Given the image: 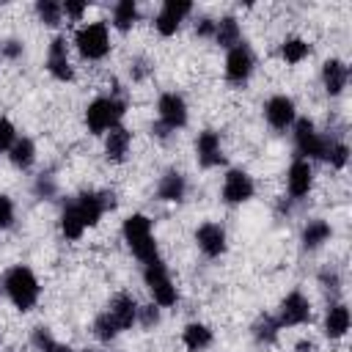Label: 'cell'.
<instances>
[{
	"mask_svg": "<svg viewBox=\"0 0 352 352\" xmlns=\"http://www.w3.org/2000/svg\"><path fill=\"white\" fill-rule=\"evenodd\" d=\"M3 292H6V297L11 300V305L16 308V311H33L36 308V302H38V297H41V286H38V278H36V272L30 270V267H25V264H16V267H11L6 275H3Z\"/></svg>",
	"mask_w": 352,
	"mask_h": 352,
	"instance_id": "1",
	"label": "cell"
},
{
	"mask_svg": "<svg viewBox=\"0 0 352 352\" xmlns=\"http://www.w3.org/2000/svg\"><path fill=\"white\" fill-rule=\"evenodd\" d=\"M121 234H124V242H126V248L132 250V256L138 258V261H143V264H148V261H154V258H160V253H157V239H154V234H151V220L146 217V214H129L126 220H124V226H121Z\"/></svg>",
	"mask_w": 352,
	"mask_h": 352,
	"instance_id": "2",
	"label": "cell"
},
{
	"mask_svg": "<svg viewBox=\"0 0 352 352\" xmlns=\"http://www.w3.org/2000/svg\"><path fill=\"white\" fill-rule=\"evenodd\" d=\"M126 113V102L118 96H96L88 107H85V124L91 135H107L113 126L121 124Z\"/></svg>",
	"mask_w": 352,
	"mask_h": 352,
	"instance_id": "3",
	"label": "cell"
},
{
	"mask_svg": "<svg viewBox=\"0 0 352 352\" xmlns=\"http://www.w3.org/2000/svg\"><path fill=\"white\" fill-rule=\"evenodd\" d=\"M294 129V146L302 160H327V151L333 146L330 135H322L311 118H297L292 124Z\"/></svg>",
	"mask_w": 352,
	"mask_h": 352,
	"instance_id": "4",
	"label": "cell"
},
{
	"mask_svg": "<svg viewBox=\"0 0 352 352\" xmlns=\"http://www.w3.org/2000/svg\"><path fill=\"white\" fill-rule=\"evenodd\" d=\"M143 283L151 294V302L160 308H170L179 302V292L168 275V267L162 264V258H154L148 264H143Z\"/></svg>",
	"mask_w": 352,
	"mask_h": 352,
	"instance_id": "5",
	"label": "cell"
},
{
	"mask_svg": "<svg viewBox=\"0 0 352 352\" xmlns=\"http://www.w3.org/2000/svg\"><path fill=\"white\" fill-rule=\"evenodd\" d=\"M74 47L85 60H102L110 52V30L104 22H85L74 33Z\"/></svg>",
	"mask_w": 352,
	"mask_h": 352,
	"instance_id": "6",
	"label": "cell"
},
{
	"mask_svg": "<svg viewBox=\"0 0 352 352\" xmlns=\"http://www.w3.org/2000/svg\"><path fill=\"white\" fill-rule=\"evenodd\" d=\"M256 195V182L248 170L242 168H231L226 170L223 176V187H220V198L228 204V206H236V204H245Z\"/></svg>",
	"mask_w": 352,
	"mask_h": 352,
	"instance_id": "7",
	"label": "cell"
},
{
	"mask_svg": "<svg viewBox=\"0 0 352 352\" xmlns=\"http://www.w3.org/2000/svg\"><path fill=\"white\" fill-rule=\"evenodd\" d=\"M72 206H74L77 217L82 220V226L91 228V226H96L102 220V214L107 209L116 206V201H113V192H80L72 201Z\"/></svg>",
	"mask_w": 352,
	"mask_h": 352,
	"instance_id": "8",
	"label": "cell"
},
{
	"mask_svg": "<svg viewBox=\"0 0 352 352\" xmlns=\"http://www.w3.org/2000/svg\"><path fill=\"white\" fill-rule=\"evenodd\" d=\"M157 124L168 132H176L187 124V102L182 94L168 91L157 99Z\"/></svg>",
	"mask_w": 352,
	"mask_h": 352,
	"instance_id": "9",
	"label": "cell"
},
{
	"mask_svg": "<svg viewBox=\"0 0 352 352\" xmlns=\"http://www.w3.org/2000/svg\"><path fill=\"white\" fill-rule=\"evenodd\" d=\"M253 69H256V58L245 41L226 52V80L231 85H245L250 80Z\"/></svg>",
	"mask_w": 352,
	"mask_h": 352,
	"instance_id": "10",
	"label": "cell"
},
{
	"mask_svg": "<svg viewBox=\"0 0 352 352\" xmlns=\"http://www.w3.org/2000/svg\"><path fill=\"white\" fill-rule=\"evenodd\" d=\"M187 14H192V3H187V0H165V3L160 6L157 16H154L157 33L165 36V38L173 36V33L182 28V22L187 19Z\"/></svg>",
	"mask_w": 352,
	"mask_h": 352,
	"instance_id": "11",
	"label": "cell"
},
{
	"mask_svg": "<svg viewBox=\"0 0 352 352\" xmlns=\"http://www.w3.org/2000/svg\"><path fill=\"white\" fill-rule=\"evenodd\" d=\"M278 324L280 327H297V324H305L311 319V300L302 294V292H289L283 300H280V308H278Z\"/></svg>",
	"mask_w": 352,
	"mask_h": 352,
	"instance_id": "12",
	"label": "cell"
},
{
	"mask_svg": "<svg viewBox=\"0 0 352 352\" xmlns=\"http://www.w3.org/2000/svg\"><path fill=\"white\" fill-rule=\"evenodd\" d=\"M264 118H267V124H270L272 129H278V132L289 129V126L297 121L294 99L286 96V94H275V96H270L267 104H264Z\"/></svg>",
	"mask_w": 352,
	"mask_h": 352,
	"instance_id": "13",
	"label": "cell"
},
{
	"mask_svg": "<svg viewBox=\"0 0 352 352\" xmlns=\"http://www.w3.org/2000/svg\"><path fill=\"white\" fill-rule=\"evenodd\" d=\"M47 72L58 82H72L74 80V66L69 60V44H66L63 36H55L50 41V50H47Z\"/></svg>",
	"mask_w": 352,
	"mask_h": 352,
	"instance_id": "14",
	"label": "cell"
},
{
	"mask_svg": "<svg viewBox=\"0 0 352 352\" xmlns=\"http://www.w3.org/2000/svg\"><path fill=\"white\" fill-rule=\"evenodd\" d=\"M195 245L198 250L206 256V258H217L226 253L228 248V236H226V228L220 223H201L195 228Z\"/></svg>",
	"mask_w": 352,
	"mask_h": 352,
	"instance_id": "15",
	"label": "cell"
},
{
	"mask_svg": "<svg viewBox=\"0 0 352 352\" xmlns=\"http://www.w3.org/2000/svg\"><path fill=\"white\" fill-rule=\"evenodd\" d=\"M195 157H198L201 168H217V165L226 162V154H223V146H220V135L214 129L198 132V138H195Z\"/></svg>",
	"mask_w": 352,
	"mask_h": 352,
	"instance_id": "16",
	"label": "cell"
},
{
	"mask_svg": "<svg viewBox=\"0 0 352 352\" xmlns=\"http://www.w3.org/2000/svg\"><path fill=\"white\" fill-rule=\"evenodd\" d=\"M311 187H314V168H311L308 160L297 157L286 170V190H289V195L294 201H300V198H305L311 192Z\"/></svg>",
	"mask_w": 352,
	"mask_h": 352,
	"instance_id": "17",
	"label": "cell"
},
{
	"mask_svg": "<svg viewBox=\"0 0 352 352\" xmlns=\"http://www.w3.org/2000/svg\"><path fill=\"white\" fill-rule=\"evenodd\" d=\"M349 82V69L341 58H327L322 63V85L327 91V96H341L344 88Z\"/></svg>",
	"mask_w": 352,
	"mask_h": 352,
	"instance_id": "18",
	"label": "cell"
},
{
	"mask_svg": "<svg viewBox=\"0 0 352 352\" xmlns=\"http://www.w3.org/2000/svg\"><path fill=\"white\" fill-rule=\"evenodd\" d=\"M107 314L116 319L118 330H132V327L138 324V302H135L129 294H124V292L110 300Z\"/></svg>",
	"mask_w": 352,
	"mask_h": 352,
	"instance_id": "19",
	"label": "cell"
},
{
	"mask_svg": "<svg viewBox=\"0 0 352 352\" xmlns=\"http://www.w3.org/2000/svg\"><path fill=\"white\" fill-rule=\"evenodd\" d=\"M129 146H132V132L126 126H113L107 135H104V157L110 162H124L126 154H129Z\"/></svg>",
	"mask_w": 352,
	"mask_h": 352,
	"instance_id": "20",
	"label": "cell"
},
{
	"mask_svg": "<svg viewBox=\"0 0 352 352\" xmlns=\"http://www.w3.org/2000/svg\"><path fill=\"white\" fill-rule=\"evenodd\" d=\"M187 195V179L179 170H168L157 182V198L165 204H179Z\"/></svg>",
	"mask_w": 352,
	"mask_h": 352,
	"instance_id": "21",
	"label": "cell"
},
{
	"mask_svg": "<svg viewBox=\"0 0 352 352\" xmlns=\"http://www.w3.org/2000/svg\"><path fill=\"white\" fill-rule=\"evenodd\" d=\"M214 44H220L223 50H231L236 44H242V28H239V19L234 14H226L220 19H214Z\"/></svg>",
	"mask_w": 352,
	"mask_h": 352,
	"instance_id": "22",
	"label": "cell"
},
{
	"mask_svg": "<svg viewBox=\"0 0 352 352\" xmlns=\"http://www.w3.org/2000/svg\"><path fill=\"white\" fill-rule=\"evenodd\" d=\"M349 322H352V316H349V308L344 302L330 305L327 314H324V336L333 338V341L336 338H344L346 330H349Z\"/></svg>",
	"mask_w": 352,
	"mask_h": 352,
	"instance_id": "23",
	"label": "cell"
},
{
	"mask_svg": "<svg viewBox=\"0 0 352 352\" xmlns=\"http://www.w3.org/2000/svg\"><path fill=\"white\" fill-rule=\"evenodd\" d=\"M330 236H333V228H330V223H327V220H322V217L308 220V223L302 226V234H300V239H302V248H305V250H316V248H322Z\"/></svg>",
	"mask_w": 352,
	"mask_h": 352,
	"instance_id": "24",
	"label": "cell"
},
{
	"mask_svg": "<svg viewBox=\"0 0 352 352\" xmlns=\"http://www.w3.org/2000/svg\"><path fill=\"white\" fill-rule=\"evenodd\" d=\"M212 330L206 327V324H201V322H190L184 330H182V344L187 346V352H201V349H206L209 344H212Z\"/></svg>",
	"mask_w": 352,
	"mask_h": 352,
	"instance_id": "25",
	"label": "cell"
},
{
	"mask_svg": "<svg viewBox=\"0 0 352 352\" xmlns=\"http://www.w3.org/2000/svg\"><path fill=\"white\" fill-rule=\"evenodd\" d=\"M8 160H11L14 168L28 170L36 162V143L30 138H16V143L8 148Z\"/></svg>",
	"mask_w": 352,
	"mask_h": 352,
	"instance_id": "26",
	"label": "cell"
},
{
	"mask_svg": "<svg viewBox=\"0 0 352 352\" xmlns=\"http://www.w3.org/2000/svg\"><path fill=\"white\" fill-rule=\"evenodd\" d=\"M135 22H138V3L135 0H118L113 6V28L126 33V30H132Z\"/></svg>",
	"mask_w": 352,
	"mask_h": 352,
	"instance_id": "27",
	"label": "cell"
},
{
	"mask_svg": "<svg viewBox=\"0 0 352 352\" xmlns=\"http://www.w3.org/2000/svg\"><path fill=\"white\" fill-rule=\"evenodd\" d=\"M308 55H311V44H308L305 38H300V36L286 38V41H283V47H280V58H283L289 66L302 63Z\"/></svg>",
	"mask_w": 352,
	"mask_h": 352,
	"instance_id": "28",
	"label": "cell"
},
{
	"mask_svg": "<svg viewBox=\"0 0 352 352\" xmlns=\"http://www.w3.org/2000/svg\"><path fill=\"white\" fill-rule=\"evenodd\" d=\"M278 333H280V324H278V319L270 316V314H264V316H258V319L253 322V338H256L258 344H264V346L275 344V341H278Z\"/></svg>",
	"mask_w": 352,
	"mask_h": 352,
	"instance_id": "29",
	"label": "cell"
},
{
	"mask_svg": "<svg viewBox=\"0 0 352 352\" xmlns=\"http://www.w3.org/2000/svg\"><path fill=\"white\" fill-rule=\"evenodd\" d=\"M36 16L47 28H58L63 22V6L58 0H38L36 3Z\"/></svg>",
	"mask_w": 352,
	"mask_h": 352,
	"instance_id": "30",
	"label": "cell"
},
{
	"mask_svg": "<svg viewBox=\"0 0 352 352\" xmlns=\"http://www.w3.org/2000/svg\"><path fill=\"white\" fill-rule=\"evenodd\" d=\"M60 231H63L66 239H80V236L85 234V226H82V220L77 217V212H74L72 204H66L63 212H60Z\"/></svg>",
	"mask_w": 352,
	"mask_h": 352,
	"instance_id": "31",
	"label": "cell"
},
{
	"mask_svg": "<svg viewBox=\"0 0 352 352\" xmlns=\"http://www.w3.org/2000/svg\"><path fill=\"white\" fill-rule=\"evenodd\" d=\"M91 330H94V336H96L99 341H104V344H110V341L121 333L118 324H116V319H113L107 311H102V314L94 319V327H91Z\"/></svg>",
	"mask_w": 352,
	"mask_h": 352,
	"instance_id": "32",
	"label": "cell"
},
{
	"mask_svg": "<svg viewBox=\"0 0 352 352\" xmlns=\"http://www.w3.org/2000/svg\"><path fill=\"white\" fill-rule=\"evenodd\" d=\"M327 162H330V168H336V170L346 168V162H349V146L341 143V140H333V146H330V151H327Z\"/></svg>",
	"mask_w": 352,
	"mask_h": 352,
	"instance_id": "33",
	"label": "cell"
},
{
	"mask_svg": "<svg viewBox=\"0 0 352 352\" xmlns=\"http://www.w3.org/2000/svg\"><path fill=\"white\" fill-rule=\"evenodd\" d=\"M138 324L143 330H151L154 324H160V305H154V302L138 305Z\"/></svg>",
	"mask_w": 352,
	"mask_h": 352,
	"instance_id": "34",
	"label": "cell"
},
{
	"mask_svg": "<svg viewBox=\"0 0 352 352\" xmlns=\"http://www.w3.org/2000/svg\"><path fill=\"white\" fill-rule=\"evenodd\" d=\"M30 344H33L38 352H52L58 341L52 338V333H50L47 327H33V333H30Z\"/></svg>",
	"mask_w": 352,
	"mask_h": 352,
	"instance_id": "35",
	"label": "cell"
},
{
	"mask_svg": "<svg viewBox=\"0 0 352 352\" xmlns=\"http://www.w3.org/2000/svg\"><path fill=\"white\" fill-rule=\"evenodd\" d=\"M16 126L11 124V118H0V154H8V148L16 143Z\"/></svg>",
	"mask_w": 352,
	"mask_h": 352,
	"instance_id": "36",
	"label": "cell"
},
{
	"mask_svg": "<svg viewBox=\"0 0 352 352\" xmlns=\"http://www.w3.org/2000/svg\"><path fill=\"white\" fill-rule=\"evenodd\" d=\"M63 6V16L69 19V22H80L82 16H85V11H88V3L85 0H66V3H60Z\"/></svg>",
	"mask_w": 352,
	"mask_h": 352,
	"instance_id": "37",
	"label": "cell"
},
{
	"mask_svg": "<svg viewBox=\"0 0 352 352\" xmlns=\"http://www.w3.org/2000/svg\"><path fill=\"white\" fill-rule=\"evenodd\" d=\"M14 217H16L14 201L0 192V228H11V226H14Z\"/></svg>",
	"mask_w": 352,
	"mask_h": 352,
	"instance_id": "38",
	"label": "cell"
},
{
	"mask_svg": "<svg viewBox=\"0 0 352 352\" xmlns=\"http://www.w3.org/2000/svg\"><path fill=\"white\" fill-rule=\"evenodd\" d=\"M22 52H25V47H22V41H16V38L3 41V47H0V58H8V60L22 58Z\"/></svg>",
	"mask_w": 352,
	"mask_h": 352,
	"instance_id": "39",
	"label": "cell"
},
{
	"mask_svg": "<svg viewBox=\"0 0 352 352\" xmlns=\"http://www.w3.org/2000/svg\"><path fill=\"white\" fill-rule=\"evenodd\" d=\"M33 190H36L38 198H52V195H55V182H52V176H38L36 184H33Z\"/></svg>",
	"mask_w": 352,
	"mask_h": 352,
	"instance_id": "40",
	"label": "cell"
},
{
	"mask_svg": "<svg viewBox=\"0 0 352 352\" xmlns=\"http://www.w3.org/2000/svg\"><path fill=\"white\" fill-rule=\"evenodd\" d=\"M192 30H195L198 38H212V36H214V19H212V16H201Z\"/></svg>",
	"mask_w": 352,
	"mask_h": 352,
	"instance_id": "41",
	"label": "cell"
},
{
	"mask_svg": "<svg viewBox=\"0 0 352 352\" xmlns=\"http://www.w3.org/2000/svg\"><path fill=\"white\" fill-rule=\"evenodd\" d=\"M294 352H319V346H316L314 341L302 338V341H297V344H294Z\"/></svg>",
	"mask_w": 352,
	"mask_h": 352,
	"instance_id": "42",
	"label": "cell"
},
{
	"mask_svg": "<svg viewBox=\"0 0 352 352\" xmlns=\"http://www.w3.org/2000/svg\"><path fill=\"white\" fill-rule=\"evenodd\" d=\"M322 283H324L327 289H333V292H336V289H338V275H336V272H330V275H327V272H322Z\"/></svg>",
	"mask_w": 352,
	"mask_h": 352,
	"instance_id": "43",
	"label": "cell"
},
{
	"mask_svg": "<svg viewBox=\"0 0 352 352\" xmlns=\"http://www.w3.org/2000/svg\"><path fill=\"white\" fill-rule=\"evenodd\" d=\"M80 352H94V349H80Z\"/></svg>",
	"mask_w": 352,
	"mask_h": 352,
	"instance_id": "44",
	"label": "cell"
},
{
	"mask_svg": "<svg viewBox=\"0 0 352 352\" xmlns=\"http://www.w3.org/2000/svg\"><path fill=\"white\" fill-rule=\"evenodd\" d=\"M0 344H3V336H0Z\"/></svg>",
	"mask_w": 352,
	"mask_h": 352,
	"instance_id": "45",
	"label": "cell"
}]
</instances>
